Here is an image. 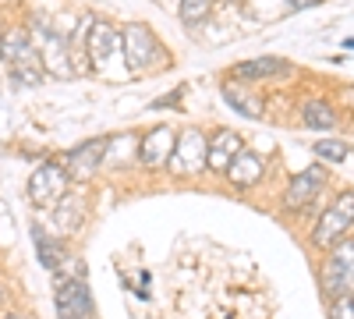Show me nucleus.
Returning <instances> with one entry per match:
<instances>
[{"label":"nucleus","mask_w":354,"mask_h":319,"mask_svg":"<svg viewBox=\"0 0 354 319\" xmlns=\"http://www.w3.org/2000/svg\"><path fill=\"white\" fill-rule=\"evenodd\" d=\"M0 57H4V64L11 68L15 82H28V85H36L43 82V61H39V50L32 43V36H25V33H8L4 39H0Z\"/></svg>","instance_id":"1"},{"label":"nucleus","mask_w":354,"mask_h":319,"mask_svg":"<svg viewBox=\"0 0 354 319\" xmlns=\"http://www.w3.org/2000/svg\"><path fill=\"white\" fill-rule=\"evenodd\" d=\"M319 284H322V295L326 298H344V295H354V238H344L322 263V273H319Z\"/></svg>","instance_id":"2"},{"label":"nucleus","mask_w":354,"mask_h":319,"mask_svg":"<svg viewBox=\"0 0 354 319\" xmlns=\"http://www.w3.org/2000/svg\"><path fill=\"white\" fill-rule=\"evenodd\" d=\"M32 43H36V50H39V61H43V68H50L53 75H61V78H68V75H75V57H71V43L57 33V28H50V21L46 18H32Z\"/></svg>","instance_id":"3"},{"label":"nucleus","mask_w":354,"mask_h":319,"mask_svg":"<svg viewBox=\"0 0 354 319\" xmlns=\"http://www.w3.org/2000/svg\"><path fill=\"white\" fill-rule=\"evenodd\" d=\"M68 185H71V174H68L64 163H43V167H36L32 178H28V202L39 210H50L68 195Z\"/></svg>","instance_id":"4"},{"label":"nucleus","mask_w":354,"mask_h":319,"mask_svg":"<svg viewBox=\"0 0 354 319\" xmlns=\"http://www.w3.org/2000/svg\"><path fill=\"white\" fill-rule=\"evenodd\" d=\"M170 174H198L202 167H209V138H205L198 128H185L177 135V146H174V156H170Z\"/></svg>","instance_id":"5"},{"label":"nucleus","mask_w":354,"mask_h":319,"mask_svg":"<svg viewBox=\"0 0 354 319\" xmlns=\"http://www.w3.org/2000/svg\"><path fill=\"white\" fill-rule=\"evenodd\" d=\"M124 61L131 71H149L156 64H163V50L153 36L149 25H128L124 28Z\"/></svg>","instance_id":"6"},{"label":"nucleus","mask_w":354,"mask_h":319,"mask_svg":"<svg viewBox=\"0 0 354 319\" xmlns=\"http://www.w3.org/2000/svg\"><path fill=\"white\" fill-rule=\"evenodd\" d=\"M121 53H124V33H117L106 21H93V28H88V36H85V57L88 61L103 71H110Z\"/></svg>","instance_id":"7"},{"label":"nucleus","mask_w":354,"mask_h":319,"mask_svg":"<svg viewBox=\"0 0 354 319\" xmlns=\"http://www.w3.org/2000/svg\"><path fill=\"white\" fill-rule=\"evenodd\" d=\"M351 224H354V192H344L333 206L319 217V224H315V230H312V241L326 248V245L340 241V235H347Z\"/></svg>","instance_id":"8"},{"label":"nucleus","mask_w":354,"mask_h":319,"mask_svg":"<svg viewBox=\"0 0 354 319\" xmlns=\"http://www.w3.org/2000/svg\"><path fill=\"white\" fill-rule=\"evenodd\" d=\"M174 146H177V131L170 125L149 128L138 138V163L142 167H167L174 156Z\"/></svg>","instance_id":"9"},{"label":"nucleus","mask_w":354,"mask_h":319,"mask_svg":"<svg viewBox=\"0 0 354 319\" xmlns=\"http://www.w3.org/2000/svg\"><path fill=\"white\" fill-rule=\"evenodd\" d=\"M57 316L61 319H78V316H93V298L82 277H64L57 284Z\"/></svg>","instance_id":"10"},{"label":"nucleus","mask_w":354,"mask_h":319,"mask_svg":"<svg viewBox=\"0 0 354 319\" xmlns=\"http://www.w3.org/2000/svg\"><path fill=\"white\" fill-rule=\"evenodd\" d=\"M110 142L106 138H93V142H85V146H78V149H71L68 153V160H64V167H68V174H71V181H88L96 174V167L106 160V149Z\"/></svg>","instance_id":"11"},{"label":"nucleus","mask_w":354,"mask_h":319,"mask_svg":"<svg viewBox=\"0 0 354 319\" xmlns=\"http://www.w3.org/2000/svg\"><path fill=\"white\" fill-rule=\"evenodd\" d=\"M322 185H326V170H322V167H308V170H301L298 178L287 185V192H283V206H287V210H301V206H308V202L322 192Z\"/></svg>","instance_id":"12"},{"label":"nucleus","mask_w":354,"mask_h":319,"mask_svg":"<svg viewBox=\"0 0 354 319\" xmlns=\"http://www.w3.org/2000/svg\"><path fill=\"white\" fill-rule=\"evenodd\" d=\"M241 149H245V142L238 138V131L220 128V131L213 135V142H209V170L227 174V170H230V163L238 160V153H241Z\"/></svg>","instance_id":"13"},{"label":"nucleus","mask_w":354,"mask_h":319,"mask_svg":"<svg viewBox=\"0 0 354 319\" xmlns=\"http://www.w3.org/2000/svg\"><path fill=\"white\" fill-rule=\"evenodd\" d=\"M227 178H230V185H234V188H252V185L262 178V156H259L255 149H241V153H238V160L230 163Z\"/></svg>","instance_id":"14"},{"label":"nucleus","mask_w":354,"mask_h":319,"mask_svg":"<svg viewBox=\"0 0 354 319\" xmlns=\"http://www.w3.org/2000/svg\"><path fill=\"white\" fill-rule=\"evenodd\" d=\"M287 61L280 57H255V61H241L234 64V75L245 78V82H255V78H270V75H287Z\"/></svg>","instance_id":"15"},{"label":"nucleus","mask_w":354,"mask_h":319,"mask_svg":"<svg viewBox=\"0 0 354 319\" xmlns=\"http://www.w3.org/2000/svg\"><path fill=\"white\" fill-rule=\"evenodd\" d=\"M301 121H305V128H319V131H330V128L337 125V113H333V107H330L326 100H319V96H308V100L301 103Z\"/></svg>","instance_id":"16"},{"label":"nucleus","mask_w":354,"mask_h":319,"mask_svg":"<svg viewBox=\"0 0 354 319\" xmlns=\"http://www.w3.org/2000/svg\"><path fill=\"white\" fill-rule=\"evenodd\" d=\"M223 100L238 113H245V118H262V100L252 96L248 89H241V85H223Z\"/></svg>","instance_id":"17"},{"label":"nucleus","mask_w":354,"mask_h":319,"mask_svg":"<svg viewBox=\"0 0 354 319\" xmlns=\"http://www.w3.org/2000/svg\"><path fill=\"white\" fill-rule=\"evenodd\" d=\"M32 241H36V252H39V263H43L46 270H57V266L64 263V248L53 245L50 235H46L39 224H32Z\"/></svg>","instance_id":"18"},{"label":"nucleus","mask_w":354,"mask_h":319,"mask_svg":"<svg viewBox=\"0 0 354 319\" xmlns=\"http://www.w3.org/2000/svg\"><path fill=\"white\" fill-rule=\"evenodd\" d=\"M213 4H216V0H181V18H185V25L205 21V18H209V11H213Z\"/></svg>","instance_id":"19"},{"label":"nucleus","mask_w":354,"mask_h":319,"mask_svg":"<svg viewBox=\"0 0 354 319\" xmlns=\"http://www.w3.org/2000/svg\"><path fill=\"white\" fill-rule=\"evenodd\" d=\"M312 153H319L322 160L340 163V160L347 156V146H344V142H315V149H312Z\"/></svg>","instance_id":"20"},{"label":"nucleus","mask_w":354,"mask_h":319,"mask_svg":"<svg viewBox=\"0 0 354 319\" xmlns=\"http://www.w3.org/2000/svg\"><path fill=\"white\" fill-rule=\"evenodd\" d=\"M330 319H354V295H344V298H337V302H333V312H330Z\"/></svg>","instance_id":"21"},{"label":"nucleus","mask_w":354,"mask_h":319,"mask_svg":"<svg viewBox=\"0 0 354 319\" xmlns=\"http://www.w3.org/2000/svg\"><path fill=\"white\" fill-rule=\"evenodd\" d=\"M181 93H185V89H174L170 96H163V100H156L153 107H156V110H160V107H170V103H177V100H181Z\"/></svg>","instance_id":"22"},{"label":"nucleus","mask_w":354,"mask_h":319,"mask_svg":"<svg viewBox=\"0 0 354 319\" xmlns=\"http://www.w3.org/2000/svg\"><path fill=\"white\" fill-rule=\"evenodd\" d=\"M287 4H290L294 11H305V8H312V4H322V0H287Z\"/></svg>","instance_id":"23"},{"label":"nucleus","mask_w":354,"mask_h":319,"mask_svg":"<svg viewBox=\"0 0 354 319\" xmlns=\"http://www.w3.org/2000/svg\"><path fill=\"white\" fill-rule=\"evenodd\" d=\"M0 319H21V316H0Z\"/></svg>","instance_id":"24"},{"label":"nucleus","mask_w":354,"mask_h":319,"mask_svg":"<svg viewBox=\"0 0 354 319\" xmlns=\"http://www.w3.org/2000/svg\"><path fill=\"white\" fill-rule=\"evenodd\" d=\"M347 46H351V50H354V39H347Z\"/></svg>","instance_id":"25"},{"label":"nucleus","mask_w":354,"mask_h":319,"mask_svg":"<svg viewBox=\"0 0 354 319\" xmlns=\"http://www.w3.org/2000/svg\"><path fill=\"white\" fill-rule=\"evenodd\" d=\"M78 319H93V316H78Z\"/></svg>","instance_id":"26"},{"label":"nucleus","mask_w":354,"mask_h":319,"mask_svg":"<svg viewBox=\"0 0 354 319\" xmlns=\"http://www.w3.org/2000/svg\"><path fill=\"white\" fill-rule=\"evenodd\" d=\"M0 298H4V291H0Z\"/></svg>","instance_id":"27"}]
</instances>
